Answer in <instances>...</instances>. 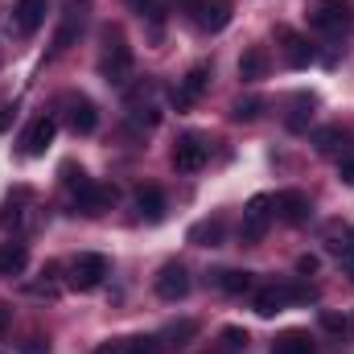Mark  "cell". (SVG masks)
<instances>
[{
	"label": "cell",
	"instance_id": "6da1fadb",
	"mask_svg": "<svg viewBox=\"0 0 354 354\" xmlns=\"http://www.w3.org/2000/svg\"><path fill=\"white\" fill-rule=\"evenodd\" d=\"M103 37H107V50H103V58H99V75H103L111 87H128V79H132V50L124 46V37H120L115 29H107Z\"/></svg>",
	"mask_w": 354,
	"mask_h": 354
},
{
	"label": "cell",
	"instance_id": "7a4b0ae2",
	"mask_svg": "<svg viewBox=\"0 0 354 354\" xmlns=\"http://www.w3.org/2000/svg\"><path fill=\"white\" fill-rule=\"evenodd\" d=\"M354 21L351 12V0H313L309 4V25L317 29V33H346Z\"/></svg>",
	"mask_w": 354,
	"mask_h": 354
},
{
	"label": "cell",
	"instance_id": "3957f363",
	"mask_svg": "<svg viewBox=\"0 0 354 354\" xmlns=\"http://www.w3.org/2000/svg\"><path fill=\"white\" fill-rule=\"evenodd\" d=\"M272 218H276V198H272V194H256V198L243 206L239 239H243V243H260L268 235V227H272Z\"/></svg>",
	"mask_w": 354,
	"mask_h": 354
},
{
	"label": "cell",
	"instance_id": "277c9868",
	"mask_svg": "<svg viewBox=\"0 0 354 354\" xmlns=\"http://www.w3.org/2000/svg\"><path fill=\"white\" fill-rule=\"evenodd\" d=\"M103 280H107V256H99V252H83L71 264V288H79V292L99 288Z\"/></svg>",
	"mask_w": 354,
	"mask_h": 354
},
{
	"label": "cell",
	"instance_id": "5b68a950",
	"mask_svg": "<svg viewBox=\"0 0 354 354\" xmlns=\"http://www.w3.org/2000/svg\"><path fill=\"white\" fill-rule=\"evenodd\" d=\"M62 111H66V124H71L75 136H91L99 128V111H95V103H91L87 95H66Z\"/></svg>",
	"mask_w": 354,
	"mask_h": 354
},
{
	"label": "cell",
	"instance_id": "8992f818",
	"mask_svg": "<svg viewBox=\"0 0 354 354\" xmlns=\"http://www.w3.org/2000/svg\"><path fill=\"white\" fill-rule=\"evenodd\" d=\"M206 157H210V145L202 140V136H181L174 145V169L177 174H198L202 165H206Z\"/></svg>",
	"mask_w": 354,
	"mask_h": 354
},
{
	"label": "cell",
	"instance_id": "52a82bcc",
	"mask_svg": "<svg viewBox=\"0 0 354 354\" xmlns=\"http://www.w3.org/2000/svg\"><path fill=\"white\" fill-rule=\"evenodd\" d=\"M276 218L288 223V227H305V223L313 218L309 194H301V189H284V194H276Z\"/></svg>",
	"mask_w": 354,
	"mask_h": 354
},
{
	"label": "cell",
	"instance_id": "ba28073f",
	"mask_svg": "<svg viewBox=\"0 0 354 354\" xmlns=\"http://www.w3.org/2000/svg\"><path fill=\"white\" fill-rule=\"evenodd\" d=\"M189 17L202 33H223L231 25V0H198V8Z\"/></svg>",
	"mask_w": 354,
	"mask_h": 354
},
{
	"label": "cell",
	"instance_id": "9c48e42d",
	"mask_svg": "<svg viewBox=\"0 0 354 354\" xmlns=\"http://www.w3.org/2000/svg\"><path fill=\"white\" fill-rule=\"evenodd\" d=\"M46 12H50V0H17V4H12V25H17V33H21V37H33V33L41 29Z\"/></svg>",
	"mask_w": 354,
	"mask_h": 354
},
{
	"label": "cell",
	"instance_id": "30bf717a",
	"mask_svg": "<svg viewBox=\"0 0 354 354\" xmlns=\"http://www.w3.org/2000/svg\"><path fill=\"white\" fill-rule=\"evenodd\" d=\"M210 87V66L202 62V66H194L185 79H181V87L174 91V107L177 111H185V107H194L198 99H202V91Z\"/></svg>",
	"mask_w": 354,
	"mask_h": 354
},
{
	"label": "cell",
	"instance_id": "8fae6325",
	"mask_svg": "<svg viewBox=\"0 0 354 354\" xmlns=\"http://www.w3.org/2000/svg\"><path fill=\"white\" fill-rule=\"evenodd\" d=\"M276 37L284 41V62L292 66V71H305L317 54H313V46L301 37V33H292V29H276Z\"/></svg>",
	"mask_w": 354,
	"mask_h": 354
},
{
	"label": "cell",
	"instance_id": "7c38bea8",
	"mask_svg": "<svg viewBox=\"0 0 354 354\" xmlns=\"http://www.w3.org/2000/svg\"><path fill=\"white\" fill-rule=\"evenodd\" d=\"M54 136H58V120H54V115L33 120V128L25 132V153H29V157H46V149L54 145Z\"/></svg>",
	"mask_w": 354,
	"mask_h": 354
},
{
	"label": "cell",
	"instance_id": "4fadbf2b",
	"mask_svg": "<svg viewBox=\"0 0 354 354\" xmlns=\"http://www.w3.org/2000/svg\"><path fill=\"white\" fill-rule=\"evenodd\" d=\"M79 25H83V0H66L62 25H58V33H54V54H62V50H71V46H75Z\"/></svg>",
	"mask_w": 354,
	"mask_h": 354
},
{
	"label": "cell",
	"instance_id": "5bb4252c",
	"mask_svg": "<svg viewBox=\"0 0 354 354\" xmlns=\"http://www.w3.org/2000/svg\"><path fill=\"white\" fill-rule=\"evenodd\" d=\"M185 292H189V276L181 264H165L157 272V297L161 301H181Z\"/></svg>",
	"mask_w": 354,
	"mask_h": 354
},
{
	"label": "cell",
	"instance_id": "9a60e30c",
	"mask_svg": "<svg viewBox=\"0 0 354 354\" xmlns=\"http://www.w3.org/2000/svg\"><path fill=\"white\" fill-rule=\"evenodd\" d=\"M292 301H288V284H268L260 288L256 297H252V309L260 313V317H276V313H284Z\"/></svg>",
	"mask_w": 354,
	"mask_h": 354
},
{
	"label": "cell",
	"instance_id": "2e32d148",
	"mask_svg": "<svg viewBox=\"0 0 354 354\" xmlns=\"http://www.w3.org/2000/svg\"><path fill=\"white\" fill-rule=\"evenodd\" d=\"M111 202H115V189H111V185H95V181H91L83 194H75V210H83V214H91V218L103 214Z\"/></svg>",
	"mask_w": 354,
	"mask_h": 354
},
{
	"label": "cell",
	"instance_id": "e0dca14e",
	"mask_svg": "<svg viewBox=\"0 0 354 354\" xmlns=\"http://www.w3.org/2000/svg\"><path fill=\"white\" fill-rule=\"evenodd\" d=\"M268 66H272L268 50L264 46H252V50H243V58H239V79H243V83H260V79H268Z\"/></svg>",
	"mask_w": 354,
	"mask_h": 354
},
{
	"label": "cell",
	"instance_id": "ac0fdd59",
	"mask_svg": "<svg viewBox=\"0 0 354 354\" xmlns=\"http://www.w3.org/2000/svg\"><path fill=\"white\" fill-rule=\"evenodd\" d=\"M272 354H317V346H313L309 330H284L272 338Z\"/></svg>",
	"mask_w": 354,
	"mask_h": 354
},
{
	"label": "cell",
	"instance_id": "d6986e66",
	"mask_svg": "<svg viewBox=\"0 0 354 354\" xmlns=\"http://www.w3.org/2000/svg\"><path fill=\"white\" fill-rule=\"evenodd\" d=\"M136 210H140L145 223H161L165 218V194L157 185H140L136 189Z\"/></svg>",
	"mask_w": 354,
	"mask_h": 354
},
{
	"label": "cell",
	"instance_id": "ffe728a7",
	"mask_svg": "<svg viewBox=\"0 0 354 354\" xmlns=\"http://www.w3.org/2000/svg\"><path fill=\"white\" fill-rule=\"evenodd\" d=\"M140 21H149V33H153V41H161V33H165V8H161V0H124Z\"/></svg>",
	"mask_w": 354,
	"mask_h": 354
},
{
	"label": "cell",
	"instance_id": "44dd1931",
	"mask_svg": "<svg viewBox=\"0 0 354 354\" xmlns=\"http://www.w3.org/2000/svg\"><path fill=\"white\" fill-rule=\"evenodd\" d=\"M223 235H227L223 218H202V223H194V227L185 231V239H189V243H198V248H218V243H223Z\"/></svg>",
	"mask_w": 354,
	"mask_h": 354
},
{
	"label": "cell",
	"instance_id": "7402d4cb",
	"mask_svg": "<svg viewBox=\"0 0 354 354\" xmlns=\"http://www.w3.org/2000/svg\"><path fill=\"white\" fill-rule=\"evenodd\" d=\"M214 284H218L227 297H248V292L256 288V276H252V272H239V268H227V272L214 276Z\"/></svg>",
	"mask_w": 354,
	"mask_h": 354
},
{
	"label": "cell",
	"instance_id": "603a6c76",
	"mask_svg": "<svg viewBox=\"0 0 354 354\" xmlns=\"http://www.w3.org/2000/svg\"><path fill=\"white\" fill-rule=\"evenodd\" d=\"M313 95H297L292 99V111L284 115V124H288V132H309V120H313Z\"/></svg>",
	"mask_w": 354,
	"mask_h": 354
},
{
	"label": "cell",
	"instance_id": "cb8c5ba5",
	"mask_svg": "<svg viewBox=\"0 0 354 354\" xmlns=\"http://www.w3.org/2000/svg\"><path fill=\"white\" fill-rule=\"evenodd\" d=\"M29 264L25 243H0V276H21Z\"/></svg>",
	"mask_w": 354,
	"mask_h": 354
},
{
	"label": "cell",
	"instance_id": "d4e9b609",
	"mask_svg": "<svg viewBox=\"0 0 354 354\" xmlns=\"http://www.w3.org/2000/svg\"><path fill=\"white\" fill-rule=\"evenodd\" d=\"M342 145H346V132H342L338 124H330V128H317V132H313V149H317V153H326V157H330V153H338Z\"/></svg>",
	"mask_w": 354,
	"mask_h": 354
},
{
	"label": "cell",
	"instance_id": "484cf974",
	"mask_svg": "<svg viewBox=\"0 0 354 354\" xmlns=\"http://www.w3.org/2000/svg\"><path fill=\"white\" fill-rule=\"evenodd\" d=\"M194 334H198V322H189V317H185V322L165 326V334H161L157 342H161V346H189V338H194Z\"/></svg>",
	"mask_w": 354,
	"mask_h": 354
},
{
	"label": "cell",
	"instance_id": "4316f807",
	"mask_svg": "<svg viewBox=\"0 0 354 354\" xmlns=\"http://www.w3.org/2000/svg\"><path fill=\"white\" fill-rule=\"evenodd\" d=\"M62 185H66L71 194H83V189L91 185V177H87V169H83V165L66 161V165H62Z\"/></svg>",
	"mask_w": 354,
	"mask_h": 354
},
{
	"label": "cell",
	"instance_id": "83f0119b",
	"mask_svg": "<svg viewBox=\"0 0 354 354\" xmlns=\"http://www.w3.org/2000/svg\"><path fill=\"white\" fill-rule=\"evenodd\" d=\"M260 111H264V99H235V107H231V115H235L239 124L260 120Z\"/></svg>",
	"mask_w": 354,
	"mask_h": 354
},
{
	"label": "cell",
	"instance_id": "f1b7e54d",
	"mask_svg": "<svg viewBox=\"0 0 354 354\" xmlns=\"http://www.w3.org/2000/svg\"><path fill=\"white\" fill-rule=\"evenodd\" d=\"M223 346H227L231 354L248 351V330H239V326H227V330H223Z\"/></svg>",
	"mask_w": 354,
	"mask_h": 354
},
{
	"label": "cell",
	"instance_id": "f546056e",
	"mask_svg": "<svg viewBox=\"0 0 354 354\" xmlns=\"http://www.w3.org/2000/svg\"><path fill=\"white\" fill-rule=\"evenodd\" d=\"M124 351L128 354H161V342H157V338H132Z\"/></svg>",
	"mask_w": 354,
	"mask_h": 354
},
{
	"label": "cell",
	"instance_id": "4dcf8cb0",
	"mask_svg": "<svg viewBox=\"0 0 354 354\" xmlns=\"http://www.w3.org/2000/svg\"><path fill=\"white\" fill-rule=\"evenodd\" d=\"M322 330H330V334H346V330H351V322H346V317H338V313H322Z\"/></svg>",
	"mask_w": 354,
	"mask_h": 354
},
{
	"label": "cell",
	"instance_id": "1f68e13d",
	"mask_svg": "<svg viewBox=\"0 0 354 354\" xmlns=\"http://www.w3.org/2000/svg\"><path fill=\"white\" fill-rule=\"evenodd\" d=\"M21 223V206L17 202H4V210H0V227H17Z\"/></svg>",
	"mask_w": 354,
	"mask_h": 354
},
{
	"label": "cell",
	"instance_id": "d6a6232c",
	"mask_svg": "<svg viewBox=\"0 0 354 354\" xmlns=\"http://www.w3.org/2000/svg\"><path fill=\"white\" fill-rule=\"evenodd\" d=\"M21 354H50V342L46 338H25L21 342Z\"/></svg>",
	"mask_w": 354,
	"mask_h": 354
},
{
	"label": "cell",
	"instance_id": "836d02e7",
	"mask_svg": "<svg viewBox=\"0 0 354 354\" xmlns=\"http://www.w3.org/2000/svg\"><path fill=\"white\" fill-rule=\"evenodd\" d=\"M338 177H342L346 185H354V157H346V161H338Z\"/></svg>",
	"mask_w": 354,
	"mask_h": 354
},
{
	"label": "cell",
	"instance_id": "e575fe53",
	"mask_svg": "<svg viewBox=\"0 0 354 354\" xmlns=\"http://www.w3.org/2000/svg\"><path fill=\"white\" fill-rule=\"evenodd\" d=\"M297 272H301V276H313V272H317V256H301V260H297Z\"/></svg>",
	"mask_w": 354,
	"mask_h": 354
},
{
	"label": "cell",
	"instance_id": "d590c367",
	"mask_svg": "<svg viewBox=\"0 0 354 354\" xmlns=\"http://www.w3.org/2000/svg\"><path fill=\"white\" fill-rule=\"evenodd\" d=\"M12 115H17V107H12V103H4V107H0V132L12 124Z\"/></svg>",
	"mask_w": 354,
	"mask_h": 354
},
{
	"label": "cell",
	"instance_id": "8d00e7d4",
	"mask_svg": "<svg viewBox=\"0 0 354 354\" xmlns=\"http://www.w3.org/2000/svg\"><path fill=\"white\" fill-rule=\"evenodd\" d=\"M342 268H346V276L354 280V243L346 248V252H342Z\"/></svg>",
	"mask_w": 354,
	"mask_h": 354
},
{
	"label": "cell",
	"instance_id": "74e56055",
	"mask_svg": "<svg viewBox=\"0 0 354 354\" xmlns=\"http://www.w3.org/2000/svg\"><path fill=\"white\" fill-rule=\"evenodd\" d=\"M124 346H128V342H103V346H99L95 354H120Z\"/></svg>",
	"mask_w": 354,
	"mask_h": 354
},
{
	"label": "cell",
	"instance_id": "f35d334b",
	"mask_svg": "<svg viewBox=\"0 0 354 354\" xmlns=\"http://www.w3.org/2000/svg\"><path fill=\"white\" fill-rule=\"evenodd\" d=\"M177 4H181L185 12H194V8H198V0H177Z\"/></svg>",
	"mask_w": 354,
	"mask_h": 354
},
{
	"label": "cell",
	"instance_id": "ab89813d",
	"mask_svg": "<svg viewBox=\"0 0 354 354\" xmlns=\"http://www.w3.org/2000/svg\"><path fill=\"white\" fill-rule=\"evenodd\" d=\"M227 354H231V351H227Z\"/></svg>",
	"mask_w": 354,
	"mask_h": 354
}]
</instances>
